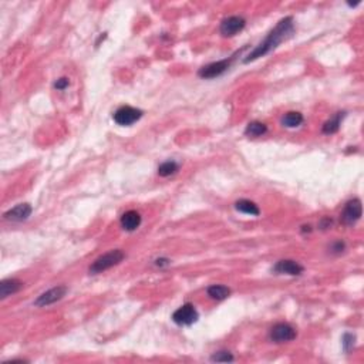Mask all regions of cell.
Masks as SVG:
<instances>
[{
	"instance_id": "13",
	"label": "cell",
	"mask_w": 364,
	"mask_h": 364,
	"mask_svg": "<svg viewBox=\"0 0 364 364\" xmlns=\"http://www.w3.org/2000/svg\"><path fill=\"white\" fill-rule=\"evenodd\" d=\"M22 287H23V285L17 279L3 280L2 285H0V298L6 299L7 296H12L14 293H17Z\"/></svg>"
},
{
	"instance_id": "3",
	"label": "cell",
	"mask_w": 364,
	"mask_h": 364,
	"mask_svg": "<svg viewBox=\"0 0 364 364\" xmlns=\"http://www.w3.org/2000/svg\"><path fill=\"white\" fill-rule=\"evenodd\" d=\"M142 117V111L138 108H134V107H130V105H122L120 108L117 110L114 113V121L118 124V125H122V127H128V125H133L134 122H137Z\"/></svg>"
},
{
	"instance_id": "10",
	"label": "cell",
	"mask_w": 364,
	"mask_h": 364,
	"mask_svg": "<svg viewBox=\"0 0 364 364\" xmlns=\"http://www.w3.org/2000/svg\"><path fill=\"white\" fill-rule=\"evenodd\" d=\"M273 272L278 275H290V276H299L303 273V266L295 261H279L273 266Z\"/></svg>"
},
{
	"instance_id": "21",
	"label": "cell",
	"mask_w": 364,
	"mask_h": 364,
	"mask_svg": "<svg viewBox=\"0 0 364 364\" xmlns=\"http://www.w3.org/2000/svg\"><path fill=\"white\" fill-rule=\"evenodd\" d=\"M354 340H356V337L350 333H346L343 336V347H344L346 352H349V350L354 346Z\"/></svg>"
},
{
	"instance_id": "7",
	"label": "cell",
	"mask_w": 364,
	"mask_h": 364,
	"mask_svg": "<svg viewBox=\"0 0 364 364\" xmlns=\"http://www.w3.org/2000/svg\"><path fill=\"white\" fill-rule=\"evenodd\" d=\"M67 293V287L66 286H56L53 289L44 292L43 295H40L39 298L34 300V306L37 307H46V306H50V304L56 303L59 302L61 299L66 296Z\"/></svg>"
},
{
	"instance_id": "12",
	"label": "cell",
	"mask_w": 364,
	"mask_h": 364,
	"mask_svg": "<svg viewBox=\"0 0 364 364\" xmlns=\"http://www.w3.org/2000/svg\"><path fill=\"white\" fill-rule=\"evenodd\" d=\"M141 225V215L137 211H128L121 216V226L128 232L137 231Z\"/></svg>"
},
{
	"instance_id": "22",
	"label": "cell",
	"mask_w": 364,
	"mask_h": 364,
	"mask_svg": "<svg viewBox=\"0 0 364 364\" xmlns=\"http://www.w3.org/2000/svg\"><path fill=\"white\" fill-rule=\"evenodd\" d=\"M68 80L66 79V77H63V79H59L57 81L54 83V88H57V90H64L66 87H68Z\"/></svg>"
},
{
	"instance_id": "5",
	"label": "cell",
	"mask_w": 364,
	"mask_h": 364,
	"mask_svg": "<svg viewBox=\"0 0 364 364\" xmlns=\"http://www.w3.org/2000/svg\"><path fill=\"white\" fill-rule=\"evenodd\" d=\"M198 317H199V315H198V310L195 309L194 304L187 303L174 312L172 320L179 326H191L192 323L198 320Z\"/></svg>"
},
{
	"instance_id": "17",
	"label": "cell",
	"mask_w": 364,
	"mask_h": 364,
	"mask_svg": "<svg viewBox=\"0 0 364 364\" xmlns=\"http://www.w3.org/2000/svg\"><path fill=\"white\" fill-rule=\"evenodd\" d=\"M302 122H303V116L300 113H296V111H290V113L285 114V117L282 118V124L287 128L299 127Z\"/></svg>"
},
{
	"instance_id": "2",
	"label": "cell",
	"mask_w": 364,
	"mask_h": 364,
	"mask_svg": "<svg viewBox=\"0 0 364 364\" xmlns=\"http://www.w3.org/2000/svg\"><path fill=\"white\" fill-rule=\"evenodd\" d=\"M124 258H125V255L120 249L110 250V252L104 253V255H101L93 262L88 272H90V275H98V273L104 272L107 269H111L113 266H117L118 263H121Z\"/></svg>"
},
{
	"instance_id": "16",
	"label": "cell",
	"mask_w": 364,
	"mask_h": 364,
	"mask_svg": "<svg viewBox=\"0 0 364 364\" xmlns=\"http://www.w3.org/2000/svg\"><path fill=\"white\" fill-rule=\"evenodd\" d=\"M266 131H267V127L263 124V122L252 121L248 124V127H246V130H245V134H246L248 137L256 138V137H261V135H263V134H266Z\"/></svg>"
},
{
	"instance_id": "23",
	"label": "cell",
	"mask_w": 364,
	"mask_h": 364,
	"mask_svg": "<svg viewBox=\"0 0 364 364\" xmlns=\"http://www.w3.org/2000/svg\"><path fill=\"white\" fill-rule=\"evenodd\" d=\"M344 248H346V245H344V242H336L332 245V252L333 253H341L343 250H344Z\"/></svg>"
},
{
	"instance_id": "20",
	"label": "cell",
	"mask_w": 364,
	"mask_h": 364,
	"mask_svg": "<svg viewBox=\"0 0 364 364\" xmlns=\"http://www.w3.org/2000/svg\"><path fill=\"white\" fill-rule=\"evenodd\" d=\"M211 360L216 361V363H231L233 361V356L229 352H218L213 354Z\"/></svg>"
},
{
	"instance_id": "4",
	"label": "cell",
	"mask_w": 364,
	"mask_h": 364,
	"mask_svg": "<svg viewBox=\"0 0 364 364\" xmlns=\"http://www.w3.org/2000/svg\"><path fill=\"white\" fill-rule=\"evenodd\" d=\"M235 60V57H229V59H225V60H219L215 61V63H211V64H207L201 68L198 74H199L201 79H215V77H219L231 67L232 61Z\"/></svg>"
},
{
	"instance_id": "9",
	"label": "cell",
	"mask_w": 364,
	"mask_h": 364,
	"mask_svg": "<svg viewBox=\"0 0 364 364\" xmlns=\"http://www.w3.org/2000/svg\"><path fill=\"white\" fill-rule=\"evenodd\" d=\"M245 25H246V22L241 16H229V17H226L221 23L219 31H221V34L224 37H232L241 30H243Z\"/></svg>"
},
{
	"instance_id": "6",
	"label": "cell",
	"mask_w": 364,
	"mask_h": 364,
	"mask_svg": "<svg viewBox=\"0 0 364 364\" xmlns=\"http://www.w3.org/2000/svg\"><path fill=\"white\" fill-rule=\"evenodd\" d=\"M269 337L275 343H287L296 339V330L287 323H278L270 329Z\"/></svg>"
},
{
	"instance_id": "18",
	"label": "cell",
	"mask_w": 364,
	"mask_h": 364,
	"mask_svg": "<svg viewBox=\"0 0 364 364\" xmlns=\"http://www.w3.org/2000/svg\"><path fill=\"white\" fill-rule=\"evenodd\" d=\"M344 118V113H337L333 118H330L324 125H323V133L324 134H334L339 131L341 120Z\"/></svg>"
},
{
	"instance_id": "11",
	"label": "cell",
	"mask_w": 364,
	"mask_h": 364,
	"mask_svg": "<svg viewBox=\"0 0 364 364\" xmlns=\"http://www.w3.org/2000/svg\"><path fill=\"white\" fill-rule=\"evenodd\" d=\"M31 207L29 204H20L17 207L12 208L10 211L5 212V219L6 221H12V222H23L31 215Z\"/></svg>"
},
{
	"instance_id": "19",
	"label": "cell",
	"mask_w": 364,
	"mask_h": 364,
	"mask_svg": "<svg viewBox=\"0 0 364 364\" xmlns=\"http://www.w3.org/2000/svg\"><path fill=\"white\" fill-rule=\"evenodd\" d=\"M179 170V165L174 162V161H167L164 164H161L158 167V175L161 176H170L174 175L176 171Z\"/></svg>"
},
{
	"instance_id": "8",
	"label": "cell",
	"mask_w": 364,
	"mask_h": 364,
	"mask_svg": "<svg viewBox=\"0 0 364 364\" xmlns=\"http://www.w3.org/2000/svg\"><path fill=\"white\" fill-rule=\"evenodd\" d=\"M361 211H363L361 209V201L357 199V198L349 201L344 209H343V212H341V222L352 226L361 218Z\"/></svg>"
},
{
	"instance_id": "1",
	"label": "cell",
	"mask_w": 364,
	"mask_h": 364,
	"mask_svg": "<svg viewBox=\"0 0 364 364\" xmlns=\"http://www.w3.org/2000/svg\"><path fill=\"white\" fill-rule=\"evenodd\" d=\"M293 31H295V23H293V19L292 17L282 19L279 23L276 25V27H275V29L267 34L266 39H265V40H263L258 47H255V49L252 50V51L245 57L243 63H250V61H255L258 60V59L263 57V56L269 54L272 50H275L278 46H279L280 43L287 40V39L293 34Z\"/></svg>"
},
{
	"instance_id": "14",
	"label": "cell",
	"mask_w": 364,
	"mask_h": 364,
	"mask_svg": "<svg viewBox=\"0 0 364 364\" xmlns=\"http://www.w3.org/2000/svg\"><path fill=\"white\" fill-rule=\"evenodd\" d=\"M208 296L213 300H225L226 298H229L231 295V289L226 287L224 285H212L208 287Z\"/></svg>"
},
{
	"instance_id": "24",
	"label": "cell",
	"mask_w": 364,
	"mask_h": 364,
	"mask_svg": "<svg viewBox=\"0 0 364 364\" xmlns=\"http://www.w3.org/2000/svg\"><path fill=\"white\" fill-rule=\"evenodd\" d=\"M164 263L165 265H170V261H167V259H158L155 265H158V266H162Z\"/></svg>"
},
{
	"instance_id": "15",
	"label": "cell",
	"mask_w": 364,
	"mask_h": 364,
	"mask_svg": "<svg viewBox=\"0 0 364 364\" xmlns=\"http://www.w3.org/2000/svg\"><path fill=\"white\" fill-rule=\"evenodd\" d=\"M235 208H236V211H239V212L246 213V215H250V216H258V215L261 213V211H259V208H258L255 202L248 199L238 201L236 204H235Z\"/></svg>"
}]
</instances>
